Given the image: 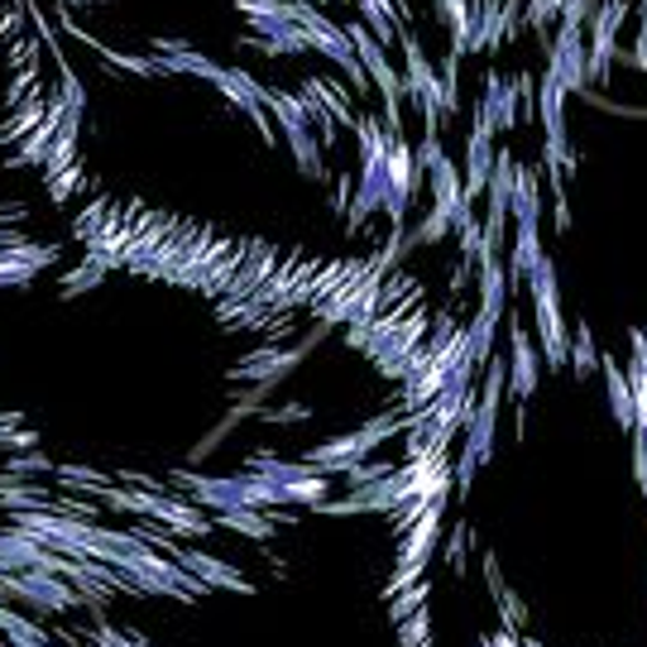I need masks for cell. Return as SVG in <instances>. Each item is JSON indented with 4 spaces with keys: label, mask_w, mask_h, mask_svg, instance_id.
Masks as SVG:
<instances>
[{
    "label": "cell",
    "mask_w": 647,
    "mask_h": 647,
    "mask_svg": "<svg viewBox=\"0 0 647 647\" xmlns=\"http://www.w3.org/2000/svg\"><path fill=\"white\" fill-rule=\"evenodd\" d=\"M509 211L518 216V226H537V221H543V197H537V174L533 168H518V174H513Z\"/></svg>",
    "instance_id": "obj_2"
},
{
    "label": "cell",
    "mask_w": 647,
    "mask_h": 647,
    "mask_svg": "<svg viewBox=\"0 0 647 647\" xmlns=\"http://www.w3.org/2000/svg\"><path fill=\"white\" fill-rule=\"evenodd\" d=\"M551 15H561L557 0H533V5H527V20H533V24H547Z\"/></svg>",
    "instance_id": "obj_10"
},
{
    "label": "cell",
    "mask_w": 647,
    "mask_h": 647,
    "mask_svg": "<svg viewBox=\"0 0 647 647\" xmlns=\"http://www.w3.org/2000/svg\"><path fill=\"white\" fill-rule=\"evenodd\" d=\"M523 647H543V643H537V638H527V643H523Z\"/></svg>",
    "instance_id": "obj_12"
},
{
    "label": "cell",
    "mask_w": 647,
    "mask_h": 647,
    "mask_svg": "<svg viewBox=\"0 0 647 647\" xmlns=\"http://www.w3.org/2000/svg\"><path fill=\"white\" fill-rule=\"evenodd\" d=\"M543 158H547V168H561V174H571V168H576V149L566 144V135H547Z\"/></svg>",
    "instance_id": "obj_6"
},
{
    "label": "cell",
    "mask_w": 647,
    "mask_h": 647,
    "mask_svg": "<svg viewBox=\"0 0 647 647\" xmlns=\"http://www.w3.org/2000/svg\"><path fill=\"white\" fill-rule=\"evenodd\" d=\"M633 480L647 499V432H633Z\"/></svg>",
    "instance_id": "obj_7"
},
{
    "label": "cell",
    "mask_w": 647,
    "mask_h": 647,
    "mask_svg": "<svg viewBox=\"0 0 647 647\" xmlns=\"http://www.w3.org/2000/svg\"><path fill=\"white\" fill-rule=\"evenodd\" d=\"M403 643L408 647H427V618H408V624H403Z\"/></svg>",
    "instance_id": "obj_9"
},
{
    "label": "cell",
    "mask_w": 647,
    "mask_h": 647,
    "mask_svg": "<svg viewBox=\"0 0 647 647\" xmlns=\"http://www.w3.org/2000/svg\"><path fill=\"white\" fill-rule=\"evenodd\" d=\"M537 111H543L547 135H566V87L551 72L543 77V87H537Z\"/></svg>",
    "instance_id": "obj_4"
},
{
    "label": "cell",
    "mask_w": 647,
    "mask_h": 647,
    "mask_svg": "<svg viewBox=\"0 0 647 647\" xmlns=\"http://www.w3.org/2000/svg\"><path fill=\"white\" fill-rule=\"evenodd\" d=\"M490 647H523V638H513V628H509V633H499V638H494Z\"/></svg>",
    "instance_id": "obj_11"
},
{
    "label": "cell",
    "mask_w": 647,
    "mask_h": 647,
    "mask_svg": "<svg viewBox=\"0 0 647 647\" xmlns=\"http://www.w3.org/2000/svg\"><path fill=\"white\" fill-rule=\"evenodd\" d=\"M566 365H576V379H590L600 369V346H595V332H590L585 322L576 326L571 350H566Z\"/></svg>",
    "instance_id": "obj_5"
},
{
    "label": "cell",
    "mask_w": 647,
    "mask_h": 647,
    "mask_svg": "<svg viewBox=\"0 0 647 647\" xmlns=\"http://www.w3.org/2000/svg\"><path fill=\"white\" fill-rule=\"evenodd\" d=\"M547 72L557 77L566 91H580L590 87V63H585V34L576 30V24H561L557 44L547 48Z\"/></svg>",
    "instance_id": "obj_1"
},
{
    "label": "cell",
    "mask_w": 647,
    "mask_h": 647,
    "mask_svg": "<svg viewBox=\"0 0 647 647\" xmlns=\"http://www.w3.org/2000/svg\"><path fill=\"white\" fill-rule=\"evenodd\" d=\"M628 346H633V355H628V360H633V365H638L643 375H647V326H633V332H628Z\"/></svg>",
    "instance_id": "obj_8"
},
{
    "label": "cell",
    "mask_w": 647,
    "mask_h": 647,
    "mask_svg": "<svg viewBox=\"0 0 647 647\" xmlns=\"http://www.w3.org/2000/svg\"><path fill=\"white\" fill-rule=\"evenodd\" d=\"M513 393L518 399L537 393V346L523 336V326H513Z\"/></svg>",
    "instance_id": "obj_3"
}]
</instances>
